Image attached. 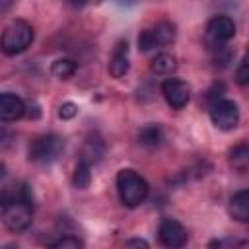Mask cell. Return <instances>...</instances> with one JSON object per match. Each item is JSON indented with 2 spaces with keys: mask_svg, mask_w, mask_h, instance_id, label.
Wrapping results in <instances>:
<instances>
[{
  "mask_svg": "<svg viewBox=\"0 0 249 249\" xmlns=\"http://www.w3.org/2000/svg\"><path fill=\"white\" fill-rule=\"evenodd\" d=\"M2 222L4 226L14 231H25L33 222V196L25 183L8 187L6 198L2 202Z\"/></svg>",
  "mask_w": 249,
  "mask_h": 249,
  "instance_id": "1",
  "label": "cell"
},
{
  "mask_svg": "<svg viewBox=\"0 0 249 249\" xmlns=\"http://www.w3.org/2000/svg\"><path fill=\"white\" fill-rule=\"evenodd\" d=\"M117 191L121 202L128 208H134L146 200L150 187L146 179L138 175L134 169H121L117 173Z\"/></svg>",
  "mask_w": 249,
  "mask_h": 249,
  "instance_id": "2",
  "label": "cell"
},
{
  "mask_svg": "<svg viewBox=\"0 0 249 249\" xmlns=\"http://www.w3.org/2000/svg\"><path fill=\"white\" fill-rule=\"evenodd\" d=\"M31 43H33V27L23 19H14L2 31L0 49H2L4 54L16 56V54L27 51V47Z\"/></svg>",
  "mask_w": 249,
  "mask_h": 249,
  "instance_id": "3",
  "label": "cell"
},
{
  "mask_svg": "<svg viewBox=\"0 0 249 249\" xmlns=\"http://www.w3.org/2000/svg\"><path fill=\"white\" fill-rule=\"evenodd\" d=\"M64 150V140L54 134V132H49V134H41L37 136L31 144H29V150H27V158L29 161L33 163H39V165H47V163H53Z\"/></svg>",
  "mask_w": 249,
  "mask_h": 249,
  "instance_id": "4",
  "label": "cell"
},
{
  "mask_svg": "<svg viewBox=\"0 0 249 249\" xmlns=\"http://www.w3.org/2000/svg\"><path fill=\"white\" fill-rule=\"evenodd\" d=\"M210 119L214 123L216 128L220 130H231L237 126L239 123V109L237 103L231 99H216L214 103H210Z\"/></svg>",
  "mask_w": 249,
  "mask_h": 249,
  "instance_id": "5",
  "label": "cell"
},
{
  "mask_svg": "<svg viewBox=\"0 0 249 249\" xmlns=\"http://www.w3.org/2000/svg\"><path fill=\"white\" fill-rule=\"evenodd\" d=\"M158 237L163 247L177 249L187 243V230L183 228L181 222H177L173 218H163L160 224V230H158Z\"/></svg>",
  "mask_w": 249,
  "mask_h": 249,
  "instance_id": "6",
  "label": "cell"
},
{
  "mask_svg": "<svg viewBox=\"0 0 249 249\" xmlns=\"http://www.w3.org/2000/svg\"><path fill=\"white\" fill-rule=\"evenodd\" d=\"M161 93L167 101V105L171 109H183L189 99H191V88L187 82L177 80V78H169L161 84Z\"/></svg>",
  "mask_w": 249,
  "mask_h": 249,
  "instance_id": "7",
  "label": "cell"
},
{
  "mask_svg": "<svg viewBox=\"0 0 249 249\" xmlns=\"http://www.w3.org/2000/svg\"><path fill=\"white\" fill-rule=\"evenodd\" d=\"M235 35V23L228 16H214L206 25V37L212 45H224Z\"/></svg>",
  "mask_w": 249,
  "mask_h": 249,
  "instance_id": "8",
  "label": "cell"
},
{
  "mask_svg": "<svg viewBox=\"0 0 249 249\" xmlns=\"http://www.w3.org/2000/svg\"><path fill=\"white\" fill-rule=\"evenodd\" d=\"M25 115V103L16 93H0V121L14 123Z\"/></svg>",
  "mask_w": 249,
  "mask_h": 249,
  "instance_id": "9",
  "label": "cell"
},
{
  "mask_svg": "<svg viewBox=\"0 0 249 249\" xmlns=\"http://www.w3.org/2000/svg\"><path fill=\"white\" fill-rule=\"evenodd\" d=\"M130 68V62H128V43L126 41H119L111 53V58H109V74L113 78H123Z\"/></svg>",
  "mask_w": 249,
  "mask_h": 249,
  "instance_id": "10",
  "label": "cell"
},
{
  "mask_svg": "<svg viewBox=\"0 0 249 249\" xmlns=\"http://www.w3.org/2000/svg\"><path fill=\"white\" fill-rule=\"evenodd\" d=\"M228 210H230V216H231L233 220L245 224V222L249 220V191L243 189V191L235 193V195L230 198Z\"/></svg>",
  "mask_w": 249,
  "mask_h": 249,
  "instance_id": "11",
  "label": "cell"
},
{
  "mask_svg": "<svg viewBox=\"0 0 249 249\" xmlns=\"http://www.w3.org/2000/svg\"><path fill=\"white\" fill-rule=\"evenodd\" d=\"M150 35H152V41H154V47H165V45H171L175 41V25L169 23V21H160L156 23L154 27H150Z\"/></svg>",
  "mask_w": 249,
  "mask_h": 249,
  "instance_id": "12",
  "label": "cell"
},
{
  "mask_svg": "<svg viewBox=\"0 0 249 249\" xmlns=\"http://www.w3.org/2000/svg\"><path fill=\"white\" fill-rule=\"evenodd\" d=\"M103 154H105V144H103V140L97 138V136H93V138H88V140L84 142L80 160L86 161V163H89V165H93V163L101 161Z\"/></svg>",
  "mask_w": 249,
  "mask_h": 249,
  "instance_id": "13",
  "label": "cell"
},
{
  "mask_svg": "<svg viewBox=\"0 0 249 249\" xmlns=\"http://www.w3.org/2000/svg\"><path fill=\"white\" fill-rule=\"evenodd\" d=\"M150 68H152L154 74L169 76V74H173V72L177 70V60H175V56H171V54H167V53H160V54L152 60Z\"/></svg>",
  "mask_w": 249,
  "mask_h": 249,
  "instance_id": "14",
  "label": "cell"
},
{
  "mask_svg": "<svg viewBox=\"0 0 249 249\" xmlns=\"http://www.w3.org/2000/svg\"><path fill=\"white\" fill-rule=\"evenodd\" d=\"M78 70V62L72 60V58H56L53 64H51V74L58 80H68L76 74Z\"/></svg>",
  "mask_w": 249,
  "mask_h": 249,
  "instance_id": "15",
  "label": "cell"
},
{
  "mask_svg": "<svg viewBox=\"0 0 249 249\" xmlns=\"http://www.w3.org/2000/svg\"><path fill=\"white\" fill-rule=\"evenodd\" d=\"M138 142L142 146H148V148H154L161 142V128L158 124H146L138 130Z\"/></svg>",
  "mask_w": 249,
  "mask_h": 249,
  "instance_id": "16",
  "label": "cell"
},
{
  "mask_svg": "<svg viewBox=\"0 0 249 249\" xmlns=\"http://www.w3.org/2000/svg\"><path fill=\"white\" fill-rule=\"evenodd\" d=\"M230 163L237 171H247V167H249V148H247V144H239L230 152Z\"/></svg>",
  "mask_w": 249,
  "mask_h": 249,
  "instance_id": "17",
  "label": "cell"
},
{
  "mask_svg": "<svg viewBox=\"0 0 249 249\" xmlns=\"http://www.w3.org/2000/svg\"><path fill=\"white\" fill-rule=\"evenodd\" d=\"M91 181V165L78 160L76 167H74V175H72V183L76 189H86Z\"/></svg>",
  "mask_w": 249,
  "mask_h": 249,
  "instance_id": "18",
  "label": "cell"
},
{
  "mask_svg": "<svg viewBox=\"0 0 249 249\" xmlns=\"http://www.w3.org/2000/svg\"><path fill=\"white\" fill-rule=\"evenodd\" d=\"M49 247H56V249H82L84 247V241L78 239L76 235H64L56 241H51Z\"/></svg>",
  "mask_w": 249,
  "mask_h": 249,
  "instance_id": "19",
  "label": "cell"
},
{
  "mask_svg": "<svg viewBox=\"0 0 249 249\" xmlns=\"http://www.w3.org/2000/svg\"><path fill=\"white\" fill-rule=\"evenodd\" d=\"M76 115H78V105L72 103V101H66V103H62V105L58 107V117H60L62 121L74 119Z\"/></svg>",
  "mask_w": 249,
  "mask_h": 249,
  "instance_id": "20",
  "label": "cell"
},
{
  "mask_svg": "<svg viewBox=\"0 0 249 249\" xmlns=\"http://www.w3.org/2000/svg\"><path fill=\"white\" fill-rule=\"evenodd\" d=\"M235 80H237V84H239L241 88H245V86L249 84V68H247V58H243V60L239 62V66H237V70H235Z\"/></svg>",
  "mask_w": 249,
  "mask_h": 249,
  "instance_id": "21",
  "label": "cell"
},
{
  "mask_svg": "<svg viewBox=\"0 0 249 249\" xmlns=\"http://www.w3.org/2000/svg\"><path fill=\"white\" fill-rule=\"evenodd\" d=\"M138 49H140L142 53H148V51H152V49H154V41H152L150 29L140 31V35H138Z\"/></svg>",
  "mask_w": 249,
  "mask_h": 249,
  "instance_id": "22",
  "label": "cell"
},
{
  "mask_svg": "<svg viewBox=\"0 0 249 249\" xmlns=\"http://www.w3.org/2000/svg\"><path fill=\"white\" fill-rule=\"evenodd\" d=\"M6 193H8V169L4 163H0V206L6 198Z\"/></svg>",
  "mask_w": 249,
  "mask_h": 249,
  "instance_id": "23",
  "label": "cell"
},
{
  "mask_svg": "<svg viewBox=\"0 0 249 249\" xmlns=\"http://www.w3.org/2000/svg\"><path fill=\"white\" fill-rule=\"evenodd\" d=\"M124 245L126 247H148V241H144V239H128V241H124Z\"/></svg>",
  "mask_w": 249,
  "mask_h": 249,
  "instance_id": "24",
  "label": "cell"
},
{
  "mask_svg": "<svg viewBox=\"0 0 249 249\" xmlns=\"http://www.w3.org/2000/svg\"><path fill=\"white\" fill-rule=\"evenodd\" d=\"M12 2H14V0H0V12H4L6 8H10Z\"/></svg>",
  "mask_w": 249,
  "mask_h": 249,
  "instance_id": "25",
  "label": "cell"
},
{
  "mask_svg": "<svg viewBox=\"0 0 249 249\" xmlns=\"http://www.w3.org/2000/svg\"><path fill=\"white\" fill-rule=\"evenodd\" d=\"M66 2H68V4H72V6H76V8L86 4V0H66Z\"/></svg>",
  "mask_w": 249,
  "mask_h": 249,
  "instance_id": "26",
  "label": "cell"
}]
</instances>
